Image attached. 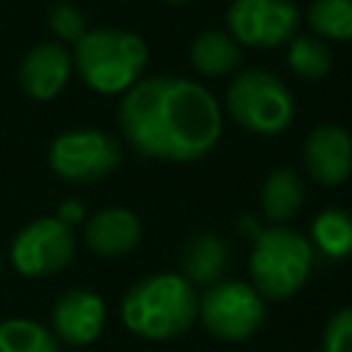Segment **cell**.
I'll return each mask as SVG.
<instances>
[{"mask_svg":"<svg viewBox=\"0 0 352 352\" xmlns=\"http://www.w3.org/2000/svg\"><path fill=\"white\" fill-rule=\"evenodd\" d=\"M50 28L55 30L58 38L74 41V44L88 33V30H85V16H82V11H80L77 6H72V3H66V0L52 3V8H50Z\"/></svg>","mask_w":352,"mask_h":352,"instance_id":"44dd1931","label":"cell"},{"mask_svg":"<svg viewBox=\"0 0 352 352\" xmlns=\"http://www.w3.org/2000/svg\"><path fill=\"white\" fill-rule=\"evenodd\" d=\"M286 60L289 69L302 80H322L333 66V55L319 36H294L289 41Z\"/></svg>","mask_w":352,"mask_h":352,"instance_id":"d6986e66","label":"cell"},{"mask_svg":"<svg viewBox=\"0 0 352 352\" xmlns=\"http://www.w3.org/2000/svg\"><path fill=\"white\" fill-rule=\"evenodd\" d=\"M302 162L316 184H344L352 176V135L338 124L314 126L302 143Z\"/></svg>","mask_w":352,"mask_h":352,"instance_id":"8fae6325","label":"cell"},{"mask_svg":"<svg viewBox=\"0 0 352 352\" xmlns=\"http://www.w3.org/2000/svg\"><path fill=\"white\" fill-rule=\"evenodd\" d=\"M118 126L126 143L148 160L195 162L220 140L223 116L201 82L160 74L138 80L121 96Z\"/></svg>","mask_w":352,"mask_h":352,"instance_id":"6da1fadb","label":"cell"},{"mask_svg":"<svg viewBox=\"0 0 352 352\" xmlns=\"http://www.w3.org/2000/svg\"><path fill=\"white\" fill-rule=\"evenodd\" d=\"M258 204H261V214L270 220V226H283L286 220H292L302 206V182H300L297 170H292V168L272 170L261 184Z\"/></svg>","mask_w":352,"mask_h":352,"instance_id":"2e32d148","label":"cell"},{"mask_svg":"<svg viewBox=\"0 0 352 352\" xmlns=\"http://www.w3.org/2000/svg\"><path fill=\"white\" fill-rule=\"evenodd\" d=\"M121 143L91 126L60 132L47 148L50 170L72 184H91L107 179L121 165Z\"/></svg>","mask_w":352,"mask_h":352,"instance_id":"8992f818","label":"cell"},{"mask_svg":"<svg viewBox=\"0 0 352 352\" xmlns=\"http://www.w3.org/2000/svg\"><path fill=\"white\" fill-rule=\"evenodd\" d=\"M226 110L231 118L261 138L280 135L294 121V96L280 77L267 69H245L226 91Z\"/></svg>","mask_w":352,"mask_h":352,"instance_id":"5b68a950","label":"cell"},{"mask_svg":"<svg viewBox=\"0 0 352 352\" xmlns=\"http://www.w3.org/2000/svg\"><path fill=\"white\" fill-rule=\"evenodd\" d=\"M314 245L289 226L256 228L250 250V286L264 300H286L297 294L314 272Z\"/></svg>","mask_w":352,"mask_h":352,"instance_id":"3957f363","label":"cell"},{"mask_svg":"<svg viewBox=\"0 0 352 352\" xmlns=\"http://www.w3.org/2000/svg\"><path fill=\"white\" fill-rule=\"evenodd\" d=\"M72 60L96 94H126L143 77L148 50L146 41L129 30L102 28L88 30L77 41Z\"/></svg>","mask_w":352,"mask_h":352,"instance_id":"277c9868","label":"cell"},{"mask_svg":"<svg viewBox=\"0 0 352 352\" xmlns=\"http://www.w3.org/2000/svg\"><path fill=\"white\" fill-rule=\"evenodd\" d=\"M198 319L220 341H245L267 319L264 297L245 280H217L198 297Z\"/></svg>","mask_w":352,"mask_h":352,"instance_id":"52a82bcc","label":"cell"},{"mask_svg":"<svg viewBox=\"0 0 352 352\" xmlns=\"http://www.w3.org/2000/svg\"><path fill=\"white\" fill-rule=\"evenodd\" d=\"M60 223H66V226H74L77 220H82L85 217V209L77 204V201H66L60 209H58V214H55Z\"/></svg>","mask_w":352,"mask_h":352,"instance_id":"603a6c76","label":"cell"},{"mask_svg":"<svg viewBox=\"0 0 352 352\" xmlns=\"http://www.w3.org/2000/svg\"><path fill=\"white\" fill-rule=\"evenodd\" d=\"M190 60L204 77H223L242 63V50L231 33L204 30L190 44Z\"/></svg>","mask_w":352,"mask_h":352,"instance_id":"9a60e30c","label":"cell"},{"mask_svg":"<svg viewBox=\"0 0 352 352\" xmlns=\"http://www.w3.org/2000/svg\"><path fill=\"white\" fill-rule=\"evenodd\" d=\"M226 22L239 44L278 47L297 36L300 11L292 0H234Z\"/></svg>","mask_w":352,"mask_h":352,"instance_id":"9c48e42d","label":"cell"},{"mask_svg":"<svg viewBox=\"0 0 352 352\" xmlns=\"http://www.w3.org/2000/svg\"><path fill=\"white\" fill-rule=\"evenodd\" d=\"M0 275H3V261H0Z\"/></svg>","mask_w":352,"mask_h":352,"instance_id":"d4e9b609","label":"cell"},{"mask_svg":"<svg viewBox=\"0 0 352 352\" xmlns=\"http://www.w3.org/2000/svg\"><path fill=\"white\" fill-rule=\"evenodd\" d=\"M170 3H187V0H170Z\"/></svg>","mask_w":352,"mask_h":352,"instance_id":"cb8c5ba5","label":"cell"},{"mask_svg":"<svg viewBox=\"0 0 352 352\" xmlns=\"http://www.w3.org/2000/svg\"><path fill=\"white\" fill-rule=\"evenodd\" d=\"M314 250H319L324 258H349L352 256V212L341 206L322 209L311 223V239Z\"/></svg>","mask_w":352,"mask_h":352,"instance_id":"e0dca14e","label":"cell"},{"mask_svg":"<svg viewBox=\"0 0 352 352\" xmlns=\"http://www.w3.org/2000/svg\"><path fill=\"white\" fill-rule=\"evenodd\" d=\"M228 245L217 234H198L187 242L179 261V275L187 278L192 286H212L223 280L228 270Z\"/></svg>","mask_w":352,"mask_h":352,"instance_id":"5bb4252c","label":"cell"},{"mask_svg":"<svg viewBox=\"0 0 352 352\" xmlns=\"http://www.w3.org/2000/svg\"><path fill=\"white\" fill-rule=\"evenodd\" d=\"M322 352H352V305L338 308L322 330Z\"/></svg>","mask_w":352,"mask_h":352,"instance_id":"7402d4cb","label":"cell"},{"mask_svg":"<svg viewBox=\"0 0 352 352\" xmlns=\"http://www.w3.org/2000/svg\"><path fill=\"white\" fill-rule=\"evenodd\" d=\"M308 22L322 38L346 41L352 38V0H314Z\"/></svg>","mask_w":352,"mask_h":352,"instance_id":"ffe728a7","label":"cell"},{"mask_svg":"<svg viewBox=\"0 0 352 352\" xmlns=\"http://www.w3.org/2000/svg\"><path fill=\"white\" fill-rule=\"evenodd\" d=\"M77 239L72 226L58 217H36L11 239V264L25 278H47L66 270L74 258Z\"/></svg>","mask_w":352,"mask_h":352,"instance_id":"ba28073f","label":"cell"},{"mask_svg":"<svg viewBox=\"0 0 352 352\" xmlns=\"http://www.w3.org/2000/svg\"><path fill=\"white\" fill-rule=\"evenodd\" d=\"M0 352H60V346L52 330L33 319H3Z\"/></svg>","mask_w":352,"mask_h":352,"instance_id":"ac0fdd59","label":"cell"},{"mask_svg":"<svg viewBox=\"0 0 352 352\" xmlns=\"http://www.w3.org/2000/svg\"><path fill=\"white\" fill-rule=\"evenodd\" d=\"M126 330L146 341H170L198 319L195 286L179 272H154L132 283L121 300Z\"/></svg>","mask_w":352,"mask_h":352,"instance_id":"7a4b0ae2","label":"cell"},{"mask_svg":"<svg viewBox=\"0 0 352 352\" xmlns=\"http://www.w3.org/2000/svg\"><path fill=\"white\" fill-rule=\"evenodd\" d=\"M72 52L63 44L44 41L25 52L19 63V85L30 99L47 102L63 91L72 74Z\"/></svg>","mask_w":352,"mask_h":352,"instance_id":"7c38bea8","label":"cell"},{"mask_svg":"<svg viewBox=\"0 0 352 352\" xmlns=\"http://www.w3.org/2000/svg\"><path fill=\"white\" fill-rule=\"evenodd\" d=\"M104 300L85 286L63 292L50 314V330L58 341L69 346H88L102 336L104 327Z\"/></svg>","mask_w":352,"mask_h":352,"instance_id":"30bf717a","label":"cell"},{"mask_svg":"<svg viewBox=\"0 0 352 352\" xmlns=\"http://www.w3.org/2000/svg\"><path fill=\"white\" fill-rule=\"evenodd\" d=\"M140 236H143V226H140L138 214L124 206H107V209L85 217L82 239H85L88 250L96 256H104V258L126 256L129 250L138 248Z\"/></svg>","mask_w":352,"mask_h":352,"instance_id":"4fadbf2b","label":"cell"}]
</instances>
